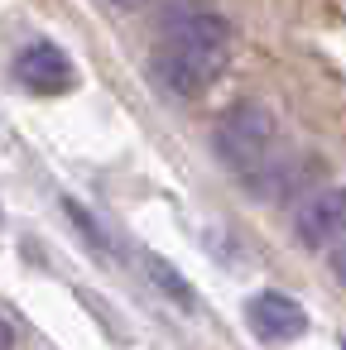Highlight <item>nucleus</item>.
I'll return each instance as SVG.
<instances>
[{"instance_id": "obj_1", "label": "nucleus", "mask_w": 346, "mask_h": 350, "mask_svg": "<svg viewBox=\"0 0 346 350\" xmlns=\"http://www.w3.org/2000/svg\"><path fill=\"white\" fill-rule=\"evenodd\" d=\"M231 44L236 29L207 10V5H173L159 15V49L149 58V72L164 92L193 101L202 92H212L226 68H231Z\"/></svg>"}, {"instance_id": "obj_2", "label": "nucleus", "mask_w": 346, "mask_h": 350, "mask_svg": "<svg viewBox=\"0 0 346 350\" xmlns=\"http://www.w3.org/2000/svg\"><path fill=\"white\" fill-rule=\"evenodd\" d=\"M212 154L226 173L240 178L250 197H269V183L284 163L274 111L260 101H231L212 125Z\"/></svg>"}, {"instance_id": "obj_3", "label": "nucleus", "mask_w": 346, "mask_h": 350, "mask_svg": "<svg viewBox=\"0 0 346 350\" xmlns=\"http://www.w3.org/2000/svg\"><path fill=\"white\" fill-rule=\"evenodd\" d=\"M293 235L308 250H332L346 240V187H317L293 211Z\"/></svg>"}, {"instance_id": "obj_4", "label": "nucleus", "mask_w": 346, "mask_h": 350, "mask_svg": "<svg viewBox=\"0 0 346 350\" xmlns=\"http://www.w3.org/2000/svg\"><path fill=\"white\" fill-rule=\"evenodd\" d=\"M10 72H15V82H20L25 92H34V96H63V92L77 87V68H73V58H68L58 44H25V49L15 53Z\"/></svg>"}, {"instance_id": "obj_5", "label": "nucleus", "mask_w": 346, "mask_h": 350, "mask_svg": "<svg viewBox=\"0 0 346 350\" xmlns=\"http://www.w3.org/2000/svg\"><path fill=\"white\" fill-rule=\"evenodd\" d=\"M245 326L269 345H288V340H298L308 331V312H303L298 297H288L279 288H264V293H255L245 302Z\"/></svg>"}, {"instance_id": "obj_6", "label": "nucleus", "mask_w": 346, "mask_h": 350, "mask_svg": "<svg viewBox=\"0 0 346 350\" xmlns=\"http://www.w3.org/2000/svg\"><path fill=\"white\" fill-rule=\"evenodd\" d=\"M145 278H149V283H154V288H159L173 307L197 312V288H193V283H188V278H183V273L164 259V254H145Z\"/></svg>"}, {"instance_id": "obj_7", "label": "nucleus", "mask_w": 346, "mask_h": 350, "mask_svg": "<svg viewBox=\"0 0 346 350\" xmlns=\"http://www.w3.org/2000/svg\"><path fill=\"white\" fill-rule=\"evenodd\" d=\"M63 211H68V221L77 226V235H82V240H87V245L97 250V254H116L111 235L101 230V221H97V216H92V211H87V206H82L77 197H63Z\"/></svg>"}, {"instance_id": "obj_8", "label": "nucleus", "mask_w": 346, "mask_h": 350, "mask_svg": "<svg viewBox=\"0 0 346 350\" xmlns=\"http://www.w3.org/2000/svg\"><path fill=\"white\" fill-rule=\"evenodd\" d=\"M332 273L346 283V240H336V245H332Z\"/></svg>"}, {"instance_id": "obj_9", "label": "nucleus", "mask_w": 346, "mask_h": 350, "mask_svg": "<svg viewBox=\"0 0 346 350\" xmlns=\"http://www.w3.org/2000/svg\"><path fill=\"white\" fill-rule=\"evenodd\" d=\"M0 350H15V326L0 317Z\"/></svg>"}]
</instances>
